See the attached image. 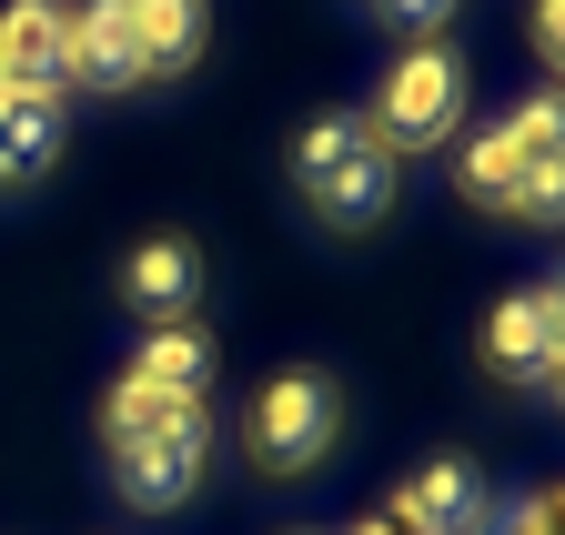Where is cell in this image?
<instances>
[{"instance_id":"2","label":"cell","mask_w":565,"mask_h":535,"mask_svg":"<svg viewBox=\"0 0 565 535\" xmlns=\"http://www.w3.org/2000/svg\"><path fill=\"white\" fill-rule=\"evenodd\" d=\"M374 142L404 162V152H435V142H455V121H465V61H455V41H404L394 51V72L374 82Z\"/></svg>"},{"instance_id":"9","label":"cell","mask_w":565,"mask_h":535,"mask_svg":"<svg viewBox=\"0 0 565 535\" xmlns=\"http://www.w3.org/2000/svg\"><path fill=\"white\" fill-rule=\"evenodd\" d=\"M61 0H11L0 11V72H11V92H71L61 82Z\"/></svg>"},{"instance_id":"8","label":"cell","mask_w":565,"mask_h":535,"mask_svg":"<svg viewBox=\"0 0 565 535\" xmlns=\"http://www.w3.org/2000/svg\"><path fill=\"white\" fill-rule=\"evenodd\" d=\"M475 354H484V374H505V384H535V394H545V374H555V354H565V333H555L545 293H505V303L484 313Z\"/></svg>"},{"instance_id":"5","label":"cell","mask_w":565,"mask_h":535,"mask_svg":"<svg viewBox=\"0 0 565 535\" xmlns=\"http://www.w3.org/2000/svg\"><path fill=\"white\" fill-rule=\"evenodd\" d=\"M404 535H494V495H484V464L475 454H424L414 475L394 485V515Z\"/></svg>"},{"instance_id":"16","label":"cell","mask_w":565,"mask_h":535,"mask_svg":"<svg viewBox=\"0 0 565 535\" xmlns=\"http://www.w3.org/2000/svg\"><path fill=\"white\" fill-rule=\"evenodd\" d=\"M505 142L525 152V162H545V152H565V92L545 82V92H525L515 111H505Z\"/></svg>"},{"instance_id":"20","label":"cell","mask_w":565,"mask_h":535,"mask_svg":"<svg viewBox=\"0 0 565 535\" xmlns=\"http://www.w3.org/2000/svg\"><path fill=\"white\" fill-rule=\"evenodd\" d=\"M535 293H545V313H555V333H565V274H555V283H535Z\"/></svg>"},{"instance_id":"4","label":"cell","mask_w":565,"mask_h":535,"mask_svg":"<svg viewBox=\"0 0 565 535\" xmlns=\"http://www.w3.org/2000/svg\"><path fill=\"white\" fill-rule=\"evenodd\" d=\"M202 464H212V415H202V405H172L152 435L111 445V475H121V495H131L141 515L192 505V495H202Z\"/></svg>"},{"instance_id":"14","label":"cell","mask_w":565,"mask_h":535,"mask_svg":"<svg viewBox=\"0 0 565 535\" xmlns=\"http://www.w3.org/2000/svg\"><path fill=\"white\" fill-rule=\"evenodd\" d=\"M505 223L565 233V152H545V162H525V172H515V203H505Z\"/></svg>"},{"instance_id":"19","label":"cell","mask_w":565,"mask_h":535,"mask_svg":"<svg viewBox=\"0 0 565 535\" xmlns=\"http://www.w3.org/2000/svg\"><path fill=\"white\" fill-rule=\"evenodd\" d=\"M374 11H384L394 31H414V41H435V31L455 21V0H374Z\"/></svg>"},{"instance_id":"6","label":"cell","mask_w":565,"mask_h":535,"mask_svg":"<svg viewBox=\"0 0 565 535\" xmlns=\"http://www.w3.org/2000/svg\"><path fill=\"white\" fill-rule=\"evenodd\" d=\"M61 82H82V92H141V31H131V0H92V11L61 21Z\"/></svg>"},{"instance_id":"18","label":"cell","mask_w":565,"mask_h":535,"mask_svg":"<svg viewBox=\"0 0 565 535\" xmlns=\"http://www.w3.org/2000/svg\"><path fill=\"white\" fill-rule=\"evenodd\" d=\"M535 61H545V82L565 92V0H535Z\"/></svg>"},{"instance_id":"1","label":"cell","mask_w":565,"mask_h":535,"mask_svg":"<svg viewBox=\"0 0 565 535\" xmlns=\"http://www.w3.org/2000/svg\"><path fill=\"white\" fill-rule=\"evenodd\" d=\"M294 192L313 203V223L333 233H374L394 213V152L374 142L364 111H313L294 131Z\"/></svg>"},{"instance_id":"13","label":"cell","mask_w":565,"mask_h":535,"mask_svg":"<svg viewBox=\"0 0 565 535\" xmlns=\"http://www.w3.org/2000/svg\"><path fill=\"white\" fill-rule=\"evenodd\" d=\"M515 172H525V152L505 142V121H484V131H465V162H455V182H465V203H484V213H505V203H515Z\"/></svg>"},{"instance_id":"12","label":"cell","mask_w":565,"mask_h":535,"mask_svg":"<svg viewBox=\"0 0 565 535\" xmlns=\"http://www.w3.org/2000/svg\"><path fill=\"white\" fill-rule=\"evenodd\" d=\"M131 374L162 384L172 405H202V394H212V344H202V323H152V344H141Z\"/></svg>"},{"instance_id":"21","label":"cell","mask_w":565,"mask_h":535,"mask_svg":"<svg viewBox=\"0 0 565 535\" xmlns=\"http://www.w3.org/2000/svg\"><path fill=\"white\" fill-rule=\"evenodd\" d=\"M545 394H555V405H565V354H555V374H545Z\"/></svg>"},{"instance_id":"22","label":"cell","mask_w":565,"mask_h":535,"mask_svg":"<svg viewBox=\"0 0 565 535\" xmlns=\"http://www.w3.org/2000/svg\"><path fill=\"white\" fill-rule=\"evenodd\" d=\"M0 101H11V72H0Z\"/></svg>"},{"instance_id":"3","label":"cell","mask_w":565,"mask_h":535,"mask_svg":"<svg viewBox=\"0 0 565 535\" xmlns=\"http://www.w3.org/2000/svg\"><path fill=\"white\" fill-rule=\"evenodd\" d=\"M343 435V394L323 364H282L263 394H253V415H243V454L263 464V475H313V464L333 454Z\"/></svg>"},{"instance_id":"7","label":"cell","mask_w":565,"mask_h":535,"mask_svg":"<svg viewBox=\"0 0 565 535\" xmlns=\"http://www.w3.org/2000/svg\"><path fill=\"white\" fill-rule=\"evenodd\" d=\"M121 303H131L141 323H192V303H202V243H192V233L131 243V263H121Z\"/></svg>"},{"instance_id":"10","label":"cell","mask_w":565,"mask_h":535,"mask_svg":"<svg viewBox=\"0 0 565 535\" xmlns=\"http://www.w3.org/2000/svg\"><path fill=\"white\" fill-rule=\"evenodd\" d=\"M61 162V92H11L0 101V192H31Z\"/></svg>"},{"instance_id":"15","label":"cell","mask_w":565,"mask_h":535,"mask_svg":"<svg viewBox=\"0 0 565 535\" xmlns=\"http://www.w3.org/2000/svg\"><path fill=\"white\" fill-rule=\"evenodd\" d=\"M172 415V394L162 384H141V374H121L111 394H102V445H131V435H152Z\"/></svg>"},{"instance_id":"11","label":"cell","mask_w":565,"mask_h":535,"mask_svg":"<svg viewBox=\"0 0 565 535\" xmlns=\"http://www.w3.org/2000/svg\"><path fill=\"white\" fill-rule=\"evenodd\" d=\"M131 31H141V82H182L212 41V11L202 0H131Z\"/></svg>"},{"instance_id":"17","label":"cell","mask_w":565,"mask_h":535,"mask_svg":"<svg viewBox=\"0 0 565 535\" xmlns=\"http://www.w3.org/2000/svg\"><path fill=\"white\" fill-rule=\"evenodd\" d=\"M494 535H565V485H535L515 515H494Z\"/></svg>"}]
</instances>
